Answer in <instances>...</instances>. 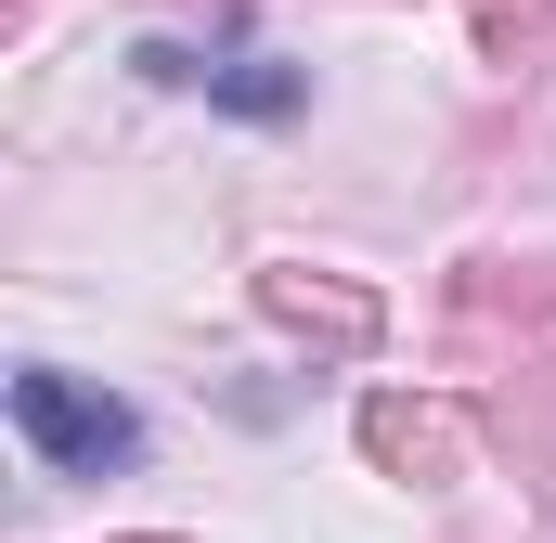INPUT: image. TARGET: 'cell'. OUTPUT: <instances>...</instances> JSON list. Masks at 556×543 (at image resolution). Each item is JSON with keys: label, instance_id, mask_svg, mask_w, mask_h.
<instances>
[{"label": "cell", "instance_id": "6", "mask_svg": "<svg viewBox=\"0 0 556 543\" xmlns=\"http://www.w3.org/2000/svg\"><path fill=\"white\" fill-rule=\"evenodd\" d=\"M479 39H492V65L544 52V39H556V0H479Z\"/></svg>", "mask_w": 556, "mask_h": 543}, {"label": "cell", "instance_id": "8", "mask_svg": "<svg viewBox=\"0 0 556 543\" xmlns=\"http://www.w3.org/2000/svg\"><path fill=\"white\" fill-rule=\"evenodd\" d=\"M220 13H233V0H220Z\"/></svg>", "mask_w": 556, "mask_h": 543}, {"label": "cell", "instance_id": "5", "mask_svg": "<svg viewBox=\"0 0 556 543\" xmlns=\"http://www.w3.org/2000/svg\"><path fill=\"white\" fill-rule=\"evenodd\" d=\"M466 311H556V260H466V285H453Z\"/></svg>", "mask_w": 556, "mask_h": 543}, {"label": "cell", "instance_id": "4", "mask_svg": "<svg viewBox=\"0 0 556 543\" xmlns=\"http://www.w3.org/2000/svg\"><path fill=\"white\" fill-rule=\"evenodd\" d=\"M207 104H220V117H298V104H311V65H285V52H220V65H207Z\"/></svg>", "mask_w": 556, "mask_h": 543}, {"label": "cell", "instance_id": "7", "mask_svg": "<svg viewBox=\"0 0 556 543\" xmlns=\"http://www.w3.org/2000/svg\"><path fill=\"white\" fill-rule=\"evenodd\" d=\"M142 543H168V531H142Z\"/></svg>", "mask_w": 556, "mask_h": 543}, {"label": "cell", "instance_id": "3", "mask_svg": "<svg viewBox=\"0 0 556 543\" xmlns=\"http://www.w3.org/2000/svg\"><path fill=\"white\" fill-rule=\"evenodd\" d=\"M363 453H376L389 479L440 492V479H466V414H453V402H415V389H376V402H363Z\"/></svg>", "mask_w": 556, "mask_h": 543}, {"label": "cell", "instance_id": "1", "mask_svg": "<svg viewBox=\"0 0 556 543\" xmlns=\"http://www.w3.org/2000/svg\"><path fill=\"white\" fill-rule=\"evenodd\" d=\"M13 427L39 440L52 479H117V466H142V414L104 402V389H78V376H52V363L13 376Z\"/></svg>", "mask_w": 556, "mask_h": 543}, {"label": "cell", "instance_id": "2", "mask_svg": "<svg viewBox=\"0 0 556 543\" xmlns=\"http://www.w3.org/2000/svg\"><path fill=\"white\" fill-rule=\"evenodd\" d=\"M260 311H273L285 337H311V350H376V337H389V298H376V285L311 272V260H260Z\"/></svg>", "mask_w": 556, "mask_h": 543}]
</instances>
